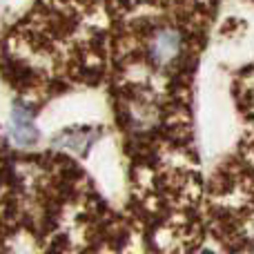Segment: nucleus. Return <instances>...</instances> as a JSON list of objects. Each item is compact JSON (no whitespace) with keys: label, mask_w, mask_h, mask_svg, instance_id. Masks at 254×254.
<instances>
[{"label":"nucleus","mask_w":254,"mask_h":254,"mask_svg":"<svg viewBox=\"0 0 254 254\" xmlns=\"http://www.w3.org/2000/svg\"><path fill=\"white\" fill-rule=\"evenodd\" d=\"M183 49V38L176 29L172 27H165V29L156 31L149 43V58H152L156 65H170L176 56L181 54Z\"/></svg>","instance_id":"obj_2"},{"label":"nucleus","mask_w":254,"mask_h":254,"mask_svg":"<svg viewBox=\"0 0 254 254\" xmlns=\"http://www.w3.org/2000/svg\"><path fill=\"white\" fill-rule=\"evenodd\" d=\"M9 138L18 147H34L38 143L40 134L31 112L22 103H13L11 116H9Z\"/></svg>","instance_id":"obj_1"}]
</instances>
